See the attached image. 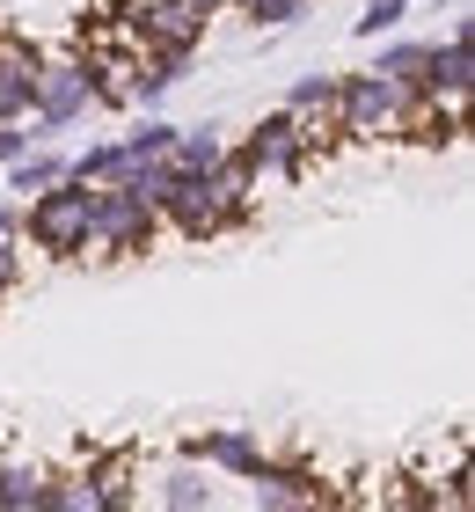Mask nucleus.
I'll use <instances>...</instances> for the list:
<instances>
[{
	"label": "nucleus",
	"mask_w": 475,
	"mask_h": 512,
	"mask_svg": "<svg viewBox=\"0 0 475 512\" xmlns=\"http://www.w3.org/2000/svg\"><path fill=\"white\" fill-rule=\"evenodd\" d=\"M88 66H81V52L66 44V52H44V66H37V88H30V139H44V132H66V125H81L88 118Z\"/></svg>",
	"instance_id": "423d86ee"
},
{
	"label": "nucleus",
	"mask_w": 475,
	"mask_h": 512,
	"mask_svg": "<svg viewBox=\"0 0 475 512\" xmlns=\"http://www.w3.org/2000/svg\"><path fill=\"white\" fill-rule=\"evenodd\" d=\"M190 461H205V469H220L234 483H249V469L264 461V439H256V425H205L198 439H183Z\"/></svg>",
	"instance_id": "6e6552de"
},
{
	"label": "nucleus",
	"mask_w": 475,
	"mask_h": 512,
	"mask_svg": "<svg viewBox=\"0 0 475 512\" xmlns=\"http://www.w3.org/2000/svg\"><path fill=\"white\" fill-rule=\"evenodd\" d=\"M424 110V96L410 81H388V74H337V139H402L410 118Z\"/></svg>",
	"instance_id": "7ed1b4c3"
},
{
	"label": "nucleus",
	"mask_w": 475,
	"mask_h": 512,
	"mask_svg": "<svg viewBox=\"0 0 475 512\" xmlns=\"http://www.w3.org/2000/svg\"><path fill=\"white\" fill-rule=\"evenodd\" d=\"M337 491L322 483V469H307V461H278V454H264L249 469V505L256 512H300V505H329Z\"/></svg>",
	"instance_id": "0eeeda50"
},
{
	"label": "nucleus",
	"mask_w": 475,
	"mask_h": 512,
	"mask_svg": "<svg viewBox=\"0 0 475 512\" xmlns=\"http://www.w3.org/2000/svg\"><path fill=\"white\" fill-rule=\"evenodd\" d=\"M117 147H125L132 161H154V154H169V147H176V125L161 118V110H147V118H139L125 139H117Z\"/></svg>",
	"instance_id": "2eb2a0df"
},
{
	"label": "nucleus",
	"mask_w": 475,
	"mask_h": 512,
	"mask_svg": "<svg viewBox=\"0 0 475 512\" xmlns=\"http://www.w3.org/2000/svg\"><path fill=\"white\" fill-rule=\"evenodd\" d=\"M373 44H380V37H373ZM424 44H432V37H395V30H388V44L373 52V74H388V81H410L417 96H424Z\"/></svg>",
	"instance_id": "9b49d317"
},
{
	"label": "nucleus",
	"mask_w": 475,
	"mask_h": 512,
	"mask_svg": "<svg viewBox=\"0 0 475 512\" xmlns=\"http://www.w3.org/2000/svg\"><path fill=\"white\" fill-rule=\"evenodd\" d=\"M59 176H66V154H44V139L8 161V191L15 198H30V191H44V183H59Z\"/></svg>",
	"instance_id": "f8f14e48"
},
{
	"label": "nucleus",
	"mask_w": 475,
	"mask_h": 512,
	"mask_svg": "<svg viewBox=\"0 0 475 512\" xmlns=\"http://www.w3.org/2000/svg\"><path fill=\"white\" fill-rule=\"evenodd\" d=\"M234 154H242L249 161V169H256V183H300L307 169H315V132H307L300 118H293V110H264V118H256L242 139H234Z\"/></svg>",
	"instance_id": "20e7f679"
},
{
	"label": "nucleus",
	"mask_w": 475,
	"mask_h": 512,
	"mask_svg": "<svg viewBox=\"0 0 475 512\" xmlns=\"http://www.w3.org/2000/svg\"><path fill=\"white\" fill-rule=\"evenodd\" d=\"M256 191H264L256 169L227 147L205 176H183V169H176V183L154 198V213H161V227H176L183 242H220V235H234V227H249Z\"/></svg>",
	"instance_id": "f257e3e1"
},
{
	"label": "nucleus",
	"mask_w": 475,
	"mask_h": 512,
	"mask_svg": "<svg viewBox=\"0 0 475 512\" xmlns=\"http://www.w3.org/2000/svg\"><path fill=\"white\" fill-rule=\"evenodd\" d=\"M88 227H95V183H81V176H59L22 198V249L52 256V264H81Z\"/></svg>",
	"instance_id": "f03ea898"
},
{
	"label": "nucleus",
	"mask_w": 475,
	"mask_h": 512,
	"mask_svg": "<svg viewBox=\"0 0 475 512\" xmlns=\"http://www.w3.org/2000/svg\"><path fill=\"white\" fill-rule=\"evenodd\" d=\"M227 147H234V132H227V125H176V147H169V161H176L183 176H205V169H212V161H220Z\"/></svg>",
	"instance_id": "9d476101"
},
{
	"label": "nucleus",
	"mask_w": 475,
	"mask_h": 512,
	"mask_svg": "<svg viewBox=\"0 0 475 512\" xmlns=\"http://www.w3.org/2000/svg\"><path fill=\"white\" fill-rule=\"evenodd\" d=\"M37 491H44V469H37V461L0 454V512H37Z\"/></svg>",
	"instance_id": "ddd939ff"
},
{
	"label": "nucleus",
	"mask_w": 475,
	"mask_h": 512,
	"mask_svg": "<svg viewBox=\"0 0 475 512\" xmlns=\"http://www.w3.org/2000/svg\"><path fill=\"white\" fill-rule=\"evenodd\" d=\"M0 308H8V300H0Z\"/></svg>",
	"instance_id": "412c9836"
},
{
	"label": "nucleus",
	"mask_w": 475,
	"mask_h": 512,
	"mask_svg": "<svg viewBox=\"0 0 475 512\" xmlns=\"http://www.w3.org/2000/svg\"><path fill=\"white\" fill-rule=\"evenodd\" d=\"M190 8H198V15H227V0H190Z\"/></svg>",
	"instance_id": "aec40b11"
},
{
	"label": "nucleus",
	"mask_w": 475,
	"mask_h": 512,
	"mask_svg": "<svg viewBox=\"0 0 475 512\" xmlns=\"http://www.w3.org/2000/svg\"><path fill=\"white\" fill-rule=\"evenodd\" d=\"M234 15H249L256 30H293V22L307 15V0H227Z\"/></svg>",
	"instance_id": "dca6fc26"
},
{
	"label": "nucleus",
	"mask_w": 475,
	"mask_h": 512,
	"mask_svg": "<svg viewBox=\"0 0 475 512\" xmlns=\"http://www.w3.org/2000/svg\"><path fill=\"white\" fill-rule=\"evenodd\" d=\"M22 264H30V249H22V235H0V300H8L22 286Z\"/></svg>",
	"instance_id": "a211bd4d"
},
{
	"label": "nucleus",
	"mask_w": 475,
	"mask_h": 512,
	"mask_svg": "<svg viewBox=\"0 0 475 512\" xmlns=\"http://www.w3.org/2000/svg\"><path fill=\"white\" fill-rule=\"evenodd\" d=\"M402 22H410V0H366V15L351 22V37H359V44H373V37L402 30Z\"/></svg>",
	"instance_id": "f3484780"
},
{
	"label": "nucleus",
	"mask_w": 475,
	"mask_h": 512,
	"mask_svg": "<svg viewBox=\"0 0 475 512\" xmlns=\"http://www.w3.org/2000/svg\"><path fill=\"white\" fill-rule=\"evenodd\" d=\"M154 498L169 512H212V505H220V483L205 476V461H183V469H169L154 483Z\"/></svg>",
	"instance_id": "1a4fd4ad"
},
{
	"label": "nucleus",
	"mask_w": 475,
	"mask_h": 512,
	"mask_svg": "<svg viewBox=\"0 0 475 512\" xmlns=\"http://www.w3.org/2000/svg\"><path fill=\"white\" fill-rule=\"evenodd\" d=\"M125 147H117V139H95V147L88 154H74V161H66V176H81V183H95V191H103V183H117V176H125Z\"/></svg>",
	"instance_id": "4468645a"
},
{
	"label": "nucleus",
	"mask_w": 475,
	"mask_h": 512,
	"mask_svg": "<svg viewBox=\"0 0 475 512\" xmlns=\"http://www.w3.org/2000/svg\"><path fill=\"white\" fill-rule=\"evenodd\" d=\"M0 235H22V205H0Z\"/></svg>",
	"instance_id": "6ab92c4d"
},
{
	"label": "nucleus",
	"mask_w": 475,
	"mask_h": 512,
	"mask_svg": "<svg viewBox=\"0 0 475 512\" xmlns=\"http://www.w3.org/2000/svg\"><path fill=\"white\" fill-rule=\"evenodd\" d=\"M161 242V213L147 198L117 191V183H103L95 191V227H88V256H103V264H125V256H147Z\"/></svg>",
	"instance_id": "39448f33"
}]
</instances>
